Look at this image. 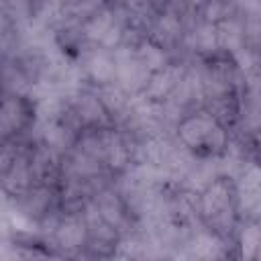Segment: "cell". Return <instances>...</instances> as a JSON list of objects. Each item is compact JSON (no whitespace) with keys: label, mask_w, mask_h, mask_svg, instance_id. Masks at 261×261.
Wrapping results in <instances>:
<instances>
[{"label":"cell","mask_w":261,"mask_h":261,"mask_svg":"<svg viewBox=\"0 0 261 261\" xmlns=\"http://www.w3.org/2000/svg\"><path fill=\"white\" fill-rule=\"evenodd\" d=\"M90 71H92V75H94L96 80L106 82V80L112 77L114 65H112V61H110L106 55H94L92 61H90Z\"/></svg>","instance_id":"3957f363"},{"label":"cell","mask_w":261,"mask_h":261,"mask_svg":"<svg viewBox=\"0 0 261 261\" xmlns=\"http://www.w3.org/2000/svg\"><path fill=\"white\" fill-rule=\"evenodd\" d=\"M198 39H200V43H202L204 47H210V45H214V31H212L210 27H206V29H202V31L198 33Z\"/></svg>","instance_id":"ba28073f"},{"label":"cell","mask_w":261,"mask_h":261,"mask_svg":"<svg viewBox=\"0 0 261 261\" xmlns=\"http://www.w3.org/2000/svg\"><path fill=\"white\" fill-rule=\"evenodd\" d=\"M141 63L145 65V69H151V67H159L163 63V55L159 53V49L155 47H145L141 51Z\"/></svg>","instance_id":"8992f818"},{"label":"cell","mask_w":261,"mask_h":261,"mask_svg":"<svg viewBox=\"0 0 261 261\" xmlns=\"http://www.w3.org/2000/svg\"><path fill=\"white\" fill-rule=\"evenodd\" d=\"M175 82H173V75H171V71H165V73H159L153 82H151V94L153 96H161V94H165L171 86H173Z\"/></svg>","instance_id":"5b68a950"},{"label":"cell","mask_w":261,"mask_h":261,"mask_svg":"<svg viewBox=\"0 0 261 261\" xmlns=\"http://www.w3.org/2000/svg\"><path fill=\"white\" fill-rule=\"evenodd\" d=\"M222 135L220 128L214 126V122L206 116H198V118H190L181 124V139L190 145V147H200L204 143L214 145V137Z\"/></svg>","instance_id":"6da1fadb"},{"label":"cell","mask_w":261,"mask_h":261,"mask_svg":"<svg viewBox=\"0 0 261 261\" xmlns=\"http://www.w3.org/2000/svg\"><path fill=\"white\" fill-rule=\"evenodd\" d=\"M110 29H112V20L108 18V14H104V16L94 18V20L86 27V33H88L90 39H100V41H104V37L108 35Z\"/></svg>","instance_id":"277c9868"},{"label":"cell","mask_w":261,"mask_h":261,"mask_svg":"<svg viewBox=\"0 0 261 261\" xmlns=\"http://www.w3.org/2000/svg\"><path fill=\"white\" fill-rule=\"evenodd\" d=\"M59 239H61V243H65V247H73V245L80 243V239H82V230H80L77 224H67V226L61 228Z\"/></svg>","instance_id":"52a82bcc"},{"label":"cell","mask_w":261,"mask_h":261,"mask_svg":"<svg viewBox=\"0 0 261 261\" xmlns=\"http://www.w3.org/2000/svg\"><path fill=\"white\" fill-rule=\"evenodd\" d=\"M226 206V190L222 184H214L210 192L204 196V210L206 214H218Z\"/></svg>","instance_id":"7a4b0ae2"}]
</instances>
